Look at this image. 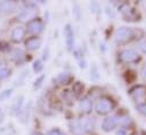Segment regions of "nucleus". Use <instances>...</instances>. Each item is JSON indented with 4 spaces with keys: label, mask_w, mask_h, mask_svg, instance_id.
I'll return each instance as SVG.
<instances>
[{
    "label": "nucleus",
    "mask_w": 146,
    "mask_h": 135,
    "mask_svg": "<svg viewBox=\"0 0 146 135\" xmlns=\"http://www.w3.org/2000/svg\"><path fill=\"white\" fill-rule=\"evenodd\" d=\"M113 109H114V102L110 98H106V96L99 98L98 101L96 102V106H95V110L99 115L110 113Z\"/></svg>",
    "instance_id": "1"
},
{
    "label": "nucleus",
    "mask_w": 146,
    "mask_h": 135,
    "mask_svg": "<svg viewBox=\"0 0 146 135\" xmlns=\"http://www.w3.org/2000/svg\"><path fill=\"white\" fill-rule=\"evenodd\" d=\"M26 28H27V32H30L32 34H40L44 28V24L40 18L34 17L33 19L27 22Z\"/></svg>",
    "instance_id": "2"
},
{
    "label": "nucleus",
    "mask_w": 146,
    "mask_h": 135,
    "mask_svg": "<svg viewBox=\"0 0 146 135\" xmlns=\"http://www.w3.org/2000/svg\"><path fill=\"white\" fill-rule=\"evenodd\" d=\"M64 34H65V41H66V48L68 51H72L74 48V32L73 28L71 27L70 24H67L65 26L64 29Z\"/></svg>",
    "instance_id": "3"
},
{
    "label": "nucleus",
    "mask_w": 146,
    "mask_h": 135,
    "mask_svg": "<svg viewBox=\"0 0 146 135\" xmlns=\"http://www.w3.org/2000/svg\"><path fill=\"white\" fill-rule=\"evenodd\" d=\"M117 125V117L115 116H110V117H106L103 123H102V129L106 133L108 132H112Z\"/></svg>",
    "instance_id": "4"
},
{
    "label": "nucleus",
    "mask_w": 146,
    "mask_h": 135,
    "mask_svg": "<svg viewBox=\"0 0 146 135\" xmlns=\"http://www.w3.org/2000/svg\"><path fill=\"white\" fill-rule=\"evenodd\" d=\"M131 36V29L129 27H120L115 32V41L117 43H122L127 41Z\"/></svg>",
    "instance_id": "5"
},
{
    "label": "nucleus",
    "mask_w": 146,
    "mask_h": 135,
    "mask_svg": "<svg viewBox=\"0 0 146 135\" xmlns=\"http://www.w3.org/2000/svg\"><path fill=\"white\" fill-rule=\"evenodd\" d=\"M34 15H35V8L32 7V6H27L26 8L22 9L21 12L18 14V18L21 20H31L34 18Z\"/></svg>",
    "instance_id": "6"
},
{
    "label": "nucleus",
    "mask_w": 146,
    "mask_h": 135,
    "mask_svg": "<svg viewBox=\"0 0 146 135\" xmlns=\"http://www.w3.org/2000/svg\"><path fill=\"white\" fill-rule=\"evenodd\" d=\"M11 40L16 43H19L21 41H23L24 36H25V28L23 26H16L13 28L11 31Z\"/></svg>",
    "instance_id": "7"
},
{
    "label": "nucleus",
    "mask_w": 146,
    "mask_h": 135,
    "mask_svg": "<svg viewBox=\"0 0 146 135\" xmlns=\"http://www.w3.org/2000/svg\"><path fill=\"white\" fill-rule=\"evenodd\" d=\"M10 59L16 64H22L25 60V53L21 48H15L10 52Z\"/></svg>",
    "instance_id": "8"
},
{
    "label": "nucleus",
    "mask_w": 146,
    "mask_h": 135,
    "mask_svg": "<svg viewBox=\"0 0 146 135\" xmlns=\"http://www.w3.org/2000/svg\"><path fill=\"white\" fill-rule=\"evenodd\" d=\"M137 58V53L131 49H125L120 52V59L124 62H132Z\"/></svg>",
    "instance_id": "9"
},
{
    "label": "nucleus",
    "mask_w": 146,
    "mask_h": 135,
    "mask_svg": "<svg viewBox=\"0 0 146 135\" xmlns=\"http://www.w3.org/2000/svg\"><path fill=\"white\" fill-rule=\"evenodd\" d=\"M79 109L82 113H90L92 110V101L89 98H82L79 101Z\"/></svg>",
    "instance_id": "10"
},
{
    "label": "nucleus",
    "mask_w": 146,
    "mask_h": 135,
    "mask_svg": "<svg viewBox=\"0 0 146 135\" xmlns=\"http://www.w3.org/2000/svg\"><path fill=\"white\" fill-rule=\"evenodd\" d=\"M41 43H42V41H41L40 37H38V36H31V37H29V39L25 41V47H26L29 50L33 51V50L39 49V47L41 45Z\"/></svg>",
    "instance_id": "11"
},
{
    "label": "nucleus",
    "mask_w": 146,
    "mask_h": 135,
    "mask_svg": "<svg viewBox=\"0 0 146 135\" xmlns=\"http://www.w3.org/2000/svg\"><path fill=\"white\" fill-rule=\"evenodd\" d=\"M16 9V3L14 1H0V14H9Z\"/></svg>",
    "instance_id": "12"
},
{
    "label": "nucleus",
    "mask_w": 146,
    "mask_h": 135,
    "mask_svg": "<svg viewBox=\"0 0 146 135\" xmlns=\"http://www.w3.org/2000/svg\"><path fill=\"white\" fill-rule=\"evenodd\" d=\"M70 129H71V133L73 135H83L84 134V130L82 129L79 120H73L70 123Z\"/></svg>",
    "instance_id": "13"
},
{
    "label": "nucleus",
    "mask_w": 146,
    "mask_h": 135,
    "mask_svg": "<svg viewBox=\"0 0 146 135\" xmlns=\"http://www.w3.org/2000/svg\"><path fill=\"white\" fill-rule=\"evenodd\" d=\"M79 123L84 132H90L94 129V121L91 118H82L81 120H79Z\"/></svg>",
    "instance_id": "14"
},
{
    "label": "nucleus",
    "mask_w": 146,
    "mask_h": 135,
    "mask_svg": "<svg viewBox=\"0 0 146 135\" xmlns=\"http://www.w3.org/2000/svg\"><path fill=\"white\" fill-rule=\"evenodd\" d=\"M23 101H24V96H23V95H19V96L16 99V101L14 102V104H13V108H11L14 113L18 115V112H21V111H22Z\"/></svg>",
    "instance_id": "15"
},
{
    "label": "nucleus",
    "mask_w": 146,
    "mask_h": 135,
    "mask_svg": "<svg viewBox=\"0 0 146 135\" xmlns=\"http://www.w3.org/2000/svg\"><path fill=\"white\" fill-rule=\"evenodd\" d=\"M56 81L59 83V84H66L68 83L70 81V75L67 73H60L57 77H56Z\"/></svg>",
    "instance_id": "16"
},
{
    "label": "nucleus",
    "mask_w": 146,
    "mask_h": 135,
    "mask_svg": "<svg viewBox=\"0 0 146 135\" xmlns=\"http://www.w3.org/2000/svg\"><path fill=\"white\" fill-rule=\"evenodd\" d=\"M11 93H13V88H6L2 92H0V102L9 99V96L11 95Z\"/></svg>",
    "instance_id": "17"
},
{
    "label": "nucleus",
    "mask_w": 146,
    "mask_h": 135,
    "mask_svg": "<svg viewBox=\"0 0 146 135\" xmlns=\"http://www.w3.org/2000/svg\"><path fill=\"white\" fill-rule=\"evenodd\" d=\"M90 77L95 81H97L99 78V71H98V68H97L96 64H92V67H91V70H90Z\"/></svg>",
    "instance_id": "18"
},
{
    "label": "nucleus",
    "mask_w": 146,
    "mask_h": 135,
    "mask_svg": "<svg viewBox=\"0 0 146 135\" xmlns=\"http://www.w3.org/2000/svg\"><path fill=\"white\" fill-rule=\"evenodd\" d=\"M73 93L76 95V96H79L80 94H81V92L83 91V85L80 83V82H76L74 85H73Z\"/></svg>",
    "instance_id": "19"
},
{
    "label": "nucleus",
    "mask_w": 146,
    "mask_h": 135,
    "mask_svg": "<svg viewBox=\"0 0 146 135\" xmlns=\"http://www.w3.org/2000/svg\"><path fill=\"white\" fill-rule=\"evenodd\" d=\"M42 69H43L42 61L40 59H36L34 61V64H33V70H34V73H40V71H42Z\"/></svg>",
    "instance_id": "20"
},
{
    "label": "nucleus",
    "mask_w": 146,
    "mask_h": 135,
    "mask_svg": "<svg viewBox=\"0 0 146 135\" xmlns=\"http://www.w3.org/2000/svg\"><path fill=\"white\" fill-rule=\"evenodd\" d=\"M9 69L7 68V67H1L0 68V81L1 79H5V78H7L8 76H9Z\"/></svg>",
    "instance_id": "21"
},
{
    "label": "nucleus",
    "mask_w": 146,
    "mask_h": 135,
    "mask_svg": "<svg viewBox=\"0 0 146 135\" xmlns=\"http://www.w3.org/2000/svg\"><path fill=\"white\" fill-rule=\"evenodd\" d=\"M43 79H44V75H41V76H39L35 81H34V83H33V86H34V88H39L41 85H42V82H43Z\"/></svg>",
    "instance_id": "22"
},
{
    "label": "nucleus",
    "mask_w": 146,
    "mask_h": 135,
    "mask_svg": "<svg viewBox=\"0 0 146 135\" xmlns=\"http://www.w3.org/2000/svg\"><path fill=\"white\" fill-rule=\"evenodd\" d=\"M48 135H66L65 133H63L60 129H58V128H54V129H51V130H49L48 132Z\"/></svg>",
    "instance_id": "23"
},
{
    "label": "nucleus",
    "mask_w": 146,
    "mask_h": 135,
    "mask_svg": "<svg viewBox=\"0 0 146 135\" xmlns=\"http://www.w3.org/2000/svg\"><path fill=\"white\" fill-rule=\"evenodd\" d=\"M117 124L127 125V124H129V118H127V117H117Z\"/></svg>",
    "instance_id": "24"
},
{
    "label": "nucleus",
    "mask_w": 146,
    "mask_h": 135,
    "mask_svg": "<svg viewBox=\"0 0 146 135\" xmlns=\"http://www.w3.org/2000/svg\"><path fill=\"white\" fill-rule=\"evenodd\" d=\"M72 96H73V94H71L68 91H64V93H63V98H65L66 101H72Z\"/></svg>",
    "instance_id": "25"
},
{
    "label": "nucleus",
    "mask_w": 146,
    "mask_h": 135,
    "mask_svg": "<svg viewBox=\"0 0 146 135\" xmlns=\"http://www.w3.org/2000/svg\"><path fill=\"white\" fill-rule=\"evenodd\" d=\"M106 14H107V16H110V17H115V14L113 12V10L111 9V8H108V7H106Z\"/></svg>",
    "instance_id": "26"
},
{
    "label": "nucleus",
    "mask_w": 146,
    "mask_h": 135,
    "mask_svg": "<svg viewBox=\"0 0 146 135\" xmlns=\"http://www.w3.org/2000/svg\"><path fill=\"white\" fill-rule=\"evenodd\" d=\"M3 118H5V116H3V111H2V109L0 108V123L3 121Z\"/></svg>",
    "instance_id": "27"
},
{
    "label": "nucleus",
    "mask_w": 146,
    "mask_h": 135,
    "mask_svg": "<svg viewBox=\"0 0 146 135\" xmlns=\"http://www.w3.org/2000/svg\"><path fill=\"white\" fill-rule=\"evenodd\" d=\"M116 135H125V132H124L123 129H119V130L116 132Z\"/></svg>",
    "instance_id": "28"
},
{
    "label": "nucleus",
    "mask_w": 146,
    "mask_h": 135,
    "mask_svg": "<svg viewBox=\"0 0 146 135\" xmlns=\"http://www.w3.org/2000/svg\"><path fill=\"white\" fill-rule=\"evenodd\" d=\"M32 135H43L42 133H40V132H35V133H33Z\"/></svg>",
    "instance_id": "29"
},
{
    "label": "nucleus",
    "mask_w": 146,
    "mask_h": 135,
    "mask_svg": "<svg viewBox=\"0 0 146 135\" xmlns=\"http://www.w3.org/2000/svg\"><path fill=\"white\" fill-rule=\"evenodd\" d=\"M1 67H2V66H1V61H0V68H1Z\"/></svg>",
    "instance_id": "30"
}]
</instances>
